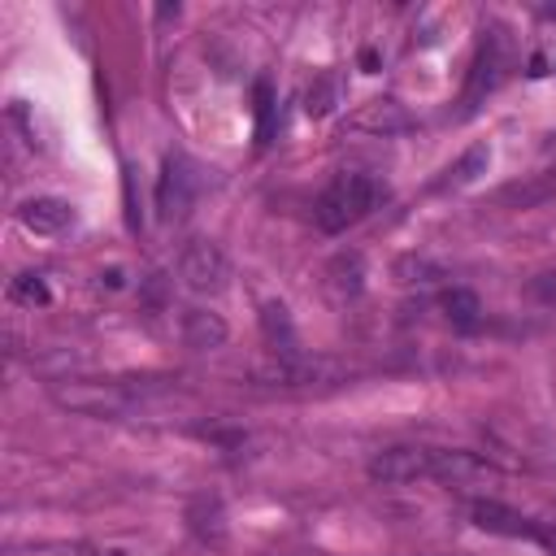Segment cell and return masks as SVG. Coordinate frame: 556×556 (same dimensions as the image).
<instances>
[{
  "label": "cell",
  "mask_w": 556,
  "mask_h": 556,
  "mask_svg": "<svg viewBox=\"0 0 556 556\" xmlns=\"http://www.w3.org/2000/svg\"><path fill=\"white\" fill-rule=\"evenodd\" d=\"M382 195H387V191H382L369 174H339V178L317 195L313 217H317V226H321L326 235H339V230L356 226L361 217H369Z\"/></svg>",
  "instance_id": "1"
},
{
  "label": "cell",
  "mask_w": 556,
  "mask_h": 556,
  "mask_svg": "<svg viewBox=\"0 0 556 556\" xmlns=\"http://www.w3.org/2000/svg\"><path fill=\"white\" fill-rule=\"evenodd\" d=\"M52 400L61 408H74V413H87V417H126V413H135L143 404L139 391L126 387V382H87V378L56 382Z\"/></svg>",
  "instance_id": "2"
},
{
  "label": "cell",
  "mask_w": 556,
  "mask_h": 556,
  "mask_svg": "<svg viewBox=\"0 0 556 556\" xmlns=\"http://www.w3.org/2000/svg\"><path fill=\"white\" fill-rule=\"evenodd\" d=\"M352 369L334 356H313V352H295V356H269L265 365H256V378L269 382V387H295V391H308V387H339Z\"/></svg>",
  "instance_id": "3"
},
{
  "label": "cell",
  "mask_w": 556,
  "mask_h": 556,
  "mask_svg": "<svg viewBox=\"0 0 556 556\" xmlns=\"http://www.w3.org/2000/svg\"><path fill=\"white\" fill-rule=\"evenodd\" d=\"M504 70H508V30L504 26H486L482 30V43H478V56L469 65V78H465V113H473L500 83H504Z\"/></svg>",
  "instance_id": "4"
},
{
  "label": "cell",
  "mask_w": 556,
  "mask_h": 556,
  "mask_svg": "<svg viewBox=\"0 0 556 556\" xmlns=\"http://www.w3.org/2000/svg\"><path fill=\"white\" fill-rule=\"evenodd\" d=\"M178 278L195 295H217V291L230 287V261L213 239H191L178 256Z\"/></svg>",
  "instance_id": "5"
},
{
  "label": "cell",
  "mask_w": 556,
  "mask_h": 556,
  "mask_svg": "<svg viewBox=\"0 0 556 556\" xmlns=\"http://www.w3.org/2000/svg\"><path fill=\"white\" fill-rule=\"evenodd\" d=\"M191 204H195V169L169 152L161 161V178H156V208L165 222H178L191 213Z\"/></svg>",
  "instance_id": "6"
},
{
  "label": "cell",
  "mask_w": 556,
  "mask_h": 556,
  "mask_svg": "<svg viewBox=\"0 0 556 556\" xmlns=\"http://www.w3.org/2000/svg\"><path fill=\"white\" fill-rule=\"evenodd\" d=\"M369 478L374 482H391V486L430 478V447H413V443L382 447L378 456H369Z\"/></svg>",
  "instance_id": "7"
},
{
  "label": "cell",
  "mask_w": 556,
  "mask_h": 556,
  "mask_svg": "<svg viewBox=\"0 0 556 556\" xmlns=\"http://www.w3.org/2000/svg\"><path fill=\"white\" fill-rule=\"evenodd\" d=\"M469 517H473L478 530L504 534V539H534V543H543V534H547L543 521H530V517H521L517 508H508L500 500H473L469 504Z\"/></svg>",
  "instance_id": "8"
},
{
  "label": "cell",
  "mask_w": 556,
  "mask_h": 556,
  "mask_svg": "<svg viewBox=\"0 0 556 556\" xmlns=\"http://www.w3.org/2000/svg\"><path fill=\"white\" fill-rule=\"evenodd\" d=\"M430 478L460 486V482L500 478V469L491 460H482L478 452H465V447H430Z\"/></svg>",
  "instance_id": "9"
},
{
  "label": "cell",
  "mask_w": 556,
  "mask_h": 556,
  "mask_svg": "<svg viewBox=\"0 0 556 556\" xmlns=\"http://www.w3.org/2000/svg\"><path fill=\"white\" fill-rule=\"evenodd\" d=\"M17 222L30 230V235H43V239H56L65 230H74L78 213L70 208V200H56V195H35L17 208Z\"/></svg>",
  "instance_id": "10"
},
{
  "label": "cell",
  "mask_w": 556,
  "mask_h": 556,
  "mask_svg": "<svg viewBox=\"0 0 556 556\" xmlns=\"http://www.w3.org/2000/svg\"><path fill=\"white\" fill-rule=\"evenodd\" d=\"M408 126H413V117L395 100H369V104H361L352 113V130H365V135H378V139H391V135H400Z\"/></svg>",
  "instance_id": "11"
},
{
  "label": "cell",
  "mask_w": 556,
  "mask_h": 556,
  "mask_svg": "<svg viewBox=\"0 0 556 556\" xmlns=\"http://www.w3.org/2000/svg\"><path fill=\"white\" fill-rule=\"evenodd\" d=\"M261 334H265V343H269L274 356H295V352H304V348H300V334H295V321H291V313H287L282 300H265V304H261Z\"/></svg>",
  "instance_id": "12"
},
{
  "label": "cell",
  "mask_w": 556,
  "mask_h": 556,
  "mask_svg": "<svg viewBox=\"0 0 556 556\" xmlns=\"http://www.w3.org/2000/svg\"><path fill=\"white\" fill-rule=\"evenodd\" d=\"M226 321L217 317V313H208V308H187L182 313V343L187 348H195V352H217L222 343H226Z\"/></svg>",
  "instance_id": "13"
},
{
  "label": "cell",
  "mask_w": 556,
  "mask_h": 556,
  "mask_svg": "<svg viewBox=\"0 0 556 556\" xmlns=\"http://www.w3.org/2000/svg\"><path fill=\"white\" fill-rule=\"evenodd\" d=\"M326 278H330V287L339 295H361V287H365V261H361V252H339L330 261Z\"/></svg>",
  "instance_id": "14"
},
{
  "label": "cell",
  "mask_w": 556,
  "mask_h": 556,
  "mask_svg": "<svg viewBox=\"0 0 556 556\" xmlns=\"http://www.w3.org/2000/svg\"><path fill=\"white\" fill-rule=\"evenodd\" d=\"M439 308H443V317H447L452 326H460V330H473L478 317H482V304H478V295H473L469 287H452V291H443Z\"/></svg>",
  "instance_id": "15"
},
{
  "label": "cell",
  "mask_w": 556,
  "mask_h": 556,
  "mask_svg": "<svg viewBox=\"0 0 556 556\" xmlns=\"http://www.w3.org/2000/svg\"><path fill=\"white\" fill-rule=\"evenodd\" d=\"M486 165H491V148L486 143H473L452 169H447V178H443V187H469L478 174H486Z\"/></svg>",
  "instance_id": "16"
},
{
  "label": "cell",
  "mask_w": 556,
  "mask_h": 556,
  "mask_svg": "<svg viewBox=\"0 0 556 556\" xmlns=\"http://www.w3.org/2000/svg\"><path fill=\"white\" fill-rule=\"evenodd\" d=\"M339 96H343V83H339L334 74H326V78H317V83L304 91V113H308V117H326V113H334Z\"/></svg>",
  "instance_id": "17"
},
{
  "label": "cell",
  "mask_w": 556,
  "mask_h": 556,
  "mask_svg": "<svg viewBox=\"0 0 556 556\" xmlns=\"http://www.w3.org/2000/svg\"><path fill=\"white\" fill-rule=\"evenodd\" d=\"M434 278H443V269H439L430 256L408 252V256L395 261V282H404V287H430Z\"/></svg>",
  "instance_id": "18"
},
{
  "label": "cell",
  "mask_w": 556,
  "mask_h": 556,
  "mask_svg": "<svg viewBox=\"0 0 556 556\" xmlns=\"http://www.w3.org/2000/svg\"><path fill=\"white\" fill-rule=\"evenodd\" d=\"M9 300H13V304L35 308V304H48V300H52V291H48V282H43L39 274H17V278L9 282Z\"/></svg>",
  "instance_id": "19"
},
{
  "label": "cell",
  "mask_w": 556,
  "mask_h": 556,
  "mask_svg": "<svg viewBox=\"0 0 556 556\" xmlns=\"http://www.w3.org/2000/svg\"><path fill=\"white\" fill-rule=\"evenodd\" d=\"M269 139H274V91L261 78L256 83V143H269Z\"/></svg>",
  "instance_id": "20"
},
{
  "label": "cell",
  "mask_w": 556,
  "mask_h": 556,
  "mask_svg": "<svg viewBox=\"0 0 556 556\" xmlns=\"http://www.w3.org/2000/svg\"><path fill=\"white\" fill-rule=\"evenodd\" d=\"M530 295H534L543 308H556V274H534V278H530Z\"/></svg>",
  "instance_id": "21"
},
{
  "label": "cell",
  "mask_w": 556,
  "mask_h": 556,
  "mask_svg": "<svg viewBox=\"0 0 556 556\" xmlns=\"http://www.w3.org/2000/svg\"><path fill=\"white\" fill-rule=\"evenodd\" d=\"M361 65L374 74V70H378V52H374V48H361Z\"/></svg>",
  "instance_id": "22"
},
{
  "label": "cell",
  "mask_w": 556,
  "mask_h": 556,
  "mask_svg": "<svg viewBox=\"0 0 556 556\" xmlns=\"http://www.w3.org/2000/svg\"><path fill=\"white\" fill-rule=\"evenodd\" d=\"M539 13H543V17H556V4H547V9H539Z\"/></svg>",
  "instance_id": "23"
}]
</instances>
